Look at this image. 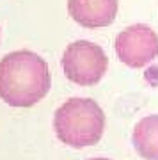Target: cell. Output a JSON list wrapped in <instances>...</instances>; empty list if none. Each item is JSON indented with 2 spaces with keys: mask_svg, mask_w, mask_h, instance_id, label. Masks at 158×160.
<instances>
[{
  "mask_svg": "<svg viewBox=\"0 0 158 160\" xmlns=\"http://www.w3.org/2000/svg\"><path fill=\"white\" fill-rule=\"evenodd\" d=\"M108 59L103 48L92 41H75L64 50L62 69L71 82L78 86H94L103 78Z\"/></svg>",
  "mask_w": 158,
  "mask_h": 160,
  "instance_id": "obj_3",
  "label": "cell"
},
{
  "mask_svg": "<svg viewBox=\"0 0 158 160\" xmlns=\"http://www.w3.org/2000/svg\"><path fill=\"white\" fill-rule=\"evenodd\" d=\"M116 53L126 66L144 68L158 57V34L146 23H135L117 34Z\"/></svg>",
  "mask_w": 158,
  "mask_h": 160,
  "instance_id": "obj_4",
  "label": "cell"
},
{
  "mask_svg": "<svg viewBox=\"0 0 158 160\" xmlns=\"http://www.w3.org/2000/svg\"><path fill=\"white\" fill-rule=\"evenodd\" d=\"M48 64L30 50L7 53L0 61V98L11 107H32L50 91Z\"/></svg>",
  "mask_w": 158,
  "mask_h": 160,
  "instance_id": "obj_1",
  "label": "cell"
},
{
  "mask_svg": "<svg viewBox=\"0 0 158 160\" xmlns=\"http://www.w3.org/2000/svg\"><path fill=\"white\" fill-rule=\"evenodd\" d=\"M57 137L71 148L96 144L105 130V114L91 98H69L57 109L53 118Z\"/></svg>",
  "mask_w": 158,
  "mask_h": 160,
  "instance_id": "obj_2",
  "label": "cell"
},
{
  "mask_svg": "<svg viewBox=\"0 0 158 160\" xmlns=\"http://www.w3.org/2000/svg\"><path fill=\"white\" fill-rule=\"evenodd\" d=\"M89 160H110V158H89Z\"/></svg>",
  "mask_w": 158,
  "mask_h": 160,
  "instance_id": "obj_7",
  "label": "cell"
},
{
  "mask_svg": "<svg viewBox=\"0 0 158 160\" xmlns=\"http://www.w3.org/2000/svg\"><path fill=\"white\" fill-rule=\"evenodd\" d=\"M117 0H69L68 9L75 22L87 27L98 29L107 27L117 14Z\"/></svg>",
  "mask_w": 158,
  "mask_h": 160,
  "instance_id": "obj_5",
  "label": "cell"
},
{
  "mask_svg": "<svg viewBox=\"0 0 158 160\" xmlns=\"http://www.w3.org/2000/svg\"><path fill=\"white\" fill-rule=\"evenodd\" d=\"M131 142L146 160H158V114L142 118L133 128Z\"/></svg>",
  "mask_w": 158,
  "mask_h": 160,
  "instance_id": "obj_6",
  "label": "cell"
}]
</instances>
